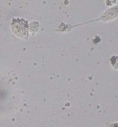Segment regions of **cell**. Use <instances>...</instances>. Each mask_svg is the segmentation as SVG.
I'll use <instances>...</instances> for the list:
<instances>
[{
  "label": "cell",
  "mask_w": 118,
  "mask_h": 127,
  "mask_svg": "<svg viewBox=\"0 0 118 127\" xmlns=\"http://www.w3.org/2000/svg\"><path fill=\"white\" fill-rule=\"evenodd\" d=\"M11 28L13 32L23 38L28 37V22L23 18H14L11 22Z\"/></svg>",
  "instance_id": "1"
}]
</instances>
